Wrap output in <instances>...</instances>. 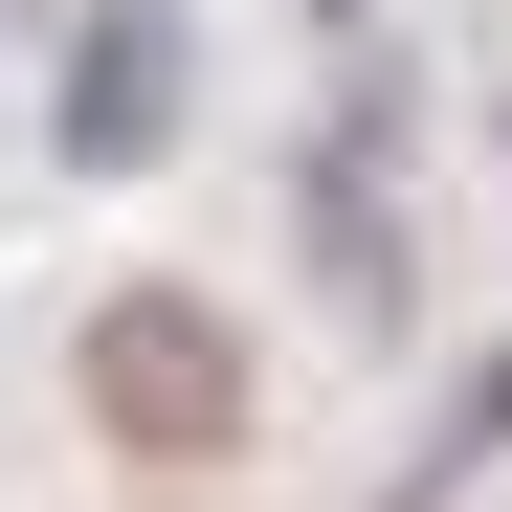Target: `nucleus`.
<instances>
[{"label": "nucleus", "instance_id": "f257e3e1", "mask_svg": "<svg viewBox=\"0 0 512 512\" xmlns=\"http://www.w3.org/2000/svg\"><path fill=\"white\" fill-rule=\"evenodd\" d=\"M156 112H179V23H90V156H156Z\"/></svg>", "mask_w": 512, "mask_h": 512}]
</instances>
